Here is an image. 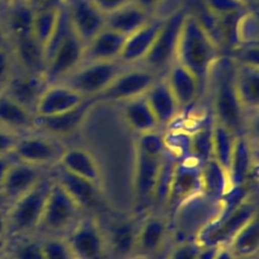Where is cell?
Wrapping results in <instances>:
<instances>
[{"instance_id":"obj_1","label":"cell","mask_w":259,"mask_h":259,"mask_svg":"<svg viewBox=\"0 0 259 259\" xmlns=\"http://www.w3.org/2000/svg\"><path fill=\"white\" fill-rule=\"evenodd\" d=\"M219 52L217 42L188 9L180 31L176 62L193 74L200 95L205 91L212 68L220 58Z\"/></svg>"},{"instance_id":"obj_2","label":"cell","mask_w":259,"mask_h":259,"mask_svg":"<svg viewBox=\"0 0 259 259\" xmlns=\"http://www.w3.org/2000/svg\"><path fill=\"white\" fill-rule=\"evenodd\" d=\"M236 62L232 57H221L215 62L212 70L215 71L214 115L215 120L223 123L236 135H242L244 108L239 100L236 86Z\"/></svg>"},{"instance_id":"obj_3","label":"cell","mask_w":259,"mask_h":259,"mask_svg":"<svg viewBox=\"0 0 259 259\" xmlns=\"http://www.w3.org/2000/svg\"><path fill=\"white\" fill-rule=\"evenodd\" d=\"M55 176L45 175L30 190L13 201L5 212L7 238L36 231Z\"/></svg>"},{"instance_id":"obj_4","label":"cell","mask_w":259,"mask_h":259,"mask_svg":"<svg viewBox=\"0 0 259 259\" xmlns=\"http://www.w3.org/2000/svg\"><path fill=\"white\" fill-rule=\"evenodd\" d=\"M81 211L79 205L55 178L36 231L57 236L72 229L80 220Z\"/></svg>"},{"instance_id":"obj_5","label":"cell","mask_w":259,"mask_h":259,"mask_svg":"<svg viewBox=\"0 0 259 259\" xmlns=\"http://www.w3.org/2000/svg\"><path fill=\"white\" fill-rule=\"evenodd\" d=\"M125 66L119 60L82 63L61 82L84 97H94L124 71Z\"/></svg>"},{"instance_id":"obj_6","label":"cell","mask_w":259,"mask_h":259,"mask_svg":"<svg viewBox=\"0 0 259 259\" xmlns=\"http://www.w3.org/2000/svg\"><path fill=\"white\" fill-rule=\"evenodd\" d=\"M187 11L183 7L164 20L151 50L141 62L144 68L159 74L167 71L176 61L180 31Z\"/></svg>"},{"instance_id":"obj_7","label":"cell","mask_w":259,"mask_h":259,"mask_svg":"<svg viewBox=\"0 0 259 259\" xmlns=\"http://www.w3.org/2000/svg\"><path fill=\"white\" fill-rule=\"evenodd\" d=\"M256 213V203L250 195L229 213L211 219L196 234L195 241L202 247L228 245L234 235Z\"/></svg>"},{"instance_id":"obj_8","label":"cell","mask_w":259,"mask_h":259,"mask_svg":"<svg viewBox=\"0 0 259 259\" xmlns=\"http://www.w3.org/2000/svg\"><path fill=\"white\" fill-rule=\"evenodd\" d=\"M67 240L76 259H105L108 252L106 236L93 217L80 219Z\"/></svg>"},{"instance_id":"obj_9","label":"cell","mask_w":259,"mask_h":259,"mask_svg":"<svg viewBox=\"0 0 259 259\" xmlns=\"http://www.w3.org/2000/svg\"><path fill=\"white\" fill-rule=\"evenodd\" d=\"M158 77V74L144 67L125 69L94 98L97 102L127 101L144 95Z\"/></svg>"},{"instance_id":"obj_10","label":"cell","mask_w":259,"mask_h":259,"mask_svg":"<svg viewBox=\"0 0 259 259\" xmlns=\"http://www.w3.org/2000/svg\"><path fill=\"white\" fill-rule=\"evenodd\" d=\"M65 149L50 136L19 137L13 150L14 159L31 165L47 167L58 164Z\"/></svg>"},{"instance_id":"obj_11","label":"cell","mask_w":259,"mask_h":259,"mask_svg":"<svg viewBox=\"0 0 259 259\" xmlns=\"http://www.w3.org/2000/svg\"><path fill=\"white\" fill-rule=\"evenodd\" d=\"M98 103L94 97H86L77 107L52 116H35V130L56 138L74 134L85 121L93 106Z\"/></svg>"},{"instance_id":"obj_12","label":"cell","mask_w":259,"mask_h":259,"mask_svg":"<svg viewBox=\"0 0 259 259\" xmlns=\"http://www.w3.org/2000/svg\"><path fill=\"white\" fill-rule=\"evenodd\" d=\"M84 44L76 35L74 30L65 38L48 62L45 79L48 84L62 81L82 63Z\"/></svg>"},{"instance_id":"obj_13","label":"cell","mask_w":259,"mask_h":259,"mask_svg":"<svg viewBox=\"0 0 259 259\" xmlns=\"http://www.w3.org/2000/svg\"><path fill=\"white\" fill-rule=\"evenodd\" d=\"M200 170L201 164L191 157L176 162L167 205L177 207L188 198L202 193Z\"/></svg>"},{"instance_id":"obj_14","label":"cell","mask_w":259,"mask_h":259,"mask_svg":"<svg viewBox=\"0 0 259 259\" xmlns=\"http://www.w3.org/2000/svg\"><path fill=\"white\" fill-rule=\"evenodd\" d=\"M65 5L72 28L84 46L105 26V15L92 0H67Z\"/></svg>"},{"instance_id":"obj_15","label":"cell","mask_w":259,"mask_h":259,"mask_svg":"<svg viewBox=\"0 0 259 259\" xmlns=\"http://www.w3.org/2000/svg\"><path fill=\"white\" fill-rule=\"evenodd\" d=\"M164 157H153L136 150L134 191L137 204L140 207L153 201Z\"/></svg>"},{"instance_id":"obj_16","label":"cell","mask_w":259,"mask_h":259,"mask_svg":"<svg viewBox=\"0 0 259 259\" xmlns=\"http://www.w3.org/2000/svg\"><path fill=\"white\" fill-rule=\"evenodd\" d=\"M86 97L68 85L57 82L49 84L34 108L35 116H52L77 107Z\"/></svg>"},{"instance_id":"obj_17","label":"cell","mask_w":259,"mask_h":259,"mask_svg":"<svg viewBox=\"0 0 259 259\" xmlns=\"http://www.w3.org/2000/svg\"><path fill=\"white\" fill-rule=\"evenodd\" d=\"M44 168L13 160L0 186L10 204L30 190L46 175Z\"/></svg>"},{"instance_id":"obj_18","label":"cell","mask_w":259,"mask_h":259,"mask_svg":"<svg viewBox=\"0 0 259 259\" xmlns=\"http://www.w3.org/2000/svg\"><path fill=\"white\" fill-rule=\"evenodd\" d=\"M56 180L64 187L82 211L97 209L102 203V188L96 184L70 173L59 166Z\"/></svg>"},{"instance_id":"obj_19","label":"cell","mask_w":259,"mask_h":259,"mask_svg":"<svg viewBox=\"0 0 259 259\" xmlns=\"http://www.w3.org/2000/svg\"><path fill=\"white\" fill-rule=\"evenodd\" d=\"M164 20L151 17L142 27L126 36L118 60L125 65L141 63L151 50Z\"/></svg>"},{"instance_id":"obj_20","label":"cell","mask_w":259,"mask_h":259,"mask_svg":"<svg viewBox=\"0 0 259 259\" xmlns=\"http://www.w3.org/2000/svg\"><path fill=\"white\" fill-rule=\"evenodd\" d=\"M144 95L160 125H167L177 117L180 107L165 76L158 77Z\"/></svg>"},{"instance_id":"obj_21","label":"cell","mask_w":259,"mask_h":259,"mask_svg":"<svg viewBox=\"0 0 259 259\" xmlns=\"http://www.w3.org/2000/svg\"><path fill=\"white\" fill-rule=\"evenodd\" d=\"M125 38L126 36L104 26L84 46L82 63L118 60Z\"/></svg>"},{"instance_id":"obj_22","label":"cell","mask_w":259,"mask_h":259,"mask_svg":"<svg viewBox=\"0 0 259 259\" xmlns=\"http://www.w3.org/2000/svg\"><path fill=\"white\" fill-rule=\"evenodd\" d=\"M166 72L165 78L180 110L190 107L200 96L198 83L193 74L176 61Z\"/></svg>"},{"instance_id":"obj_23","label":"cell","mask_w":259,"mask_h":259,"mask_svg":"<svg viewBox=\"0 0 259 259\" xmlns=\"http://www.w3.org/2000/svg\"><path fill=\"white\" fill-rule=\"evenodd\" d=\"M58 165L70 173L84 178L102 188L101 170L90 152L82 148L65 149Z\"/></svg>"},{"instance_id":"obj_24","label":"cell","mask_w":259,"mask_h":259,"mask_svg":"<svg viewBox=\"0 0 259 259\" xmlns=\"http://www.w3.org/2000/svg\"><path fill=\"white\" fill-rule=\"evenodd\" d=\"M0 126L20 135L35 130V115L6 94L0 95Z\"/></svg>"},{"instance_id":"obj_25","label":"cell","mask_w":259,"mask_h":259,"mask_svg":"<svg viewBox=\"0 0 259 259\" xmlns=\"http://www.w3.org/2000/svg\"><path fill=\"white\" fill-rule=\"evenodd\" d=\"M46 84L48 83L44 76L28 74L27 76L9 80L5 91L8 92L6 95L34 114L37 100L48 86H46Z\"/></svg>"},{"instance_id":"obj_26","label":"cell","mask_w":259,"mask_h":259,"mask_svg":"<svg viewBox=\"0 0 259 259\" xmlns=\"http://www.w3.org/2000/svg\"><path fill=\"white\" fill-rule=\"evenodd\" d=\"M253 158L251 141L244 135H238L228 169L231 187L246 184L249 173L257 163Z\"/></svg>"},{"instance_id":"obj_27","label":"cell","mask_w":259,"mask_h":259,"mask_svg":"<svg viewBox=\"0 0 259 259\" xmlns=\"http://www.w3.org/2000/svg\"><path fill=\"white\" fill-rule=\"evenodd\" d=\"M167 232L168 225L163 218L148 217L139 227L135 251L145 255L157 253L166 241Z\"/></svg>"},{"instance_id":"obj_28","label":"cell","mask_w":259,"mask_h":259,"mask_svg":"<svg viewBox=\"0 0 259 259\" xmlns=\"http://www.w3.org/2000/svg\"><path fill=\"white\" fill-rule=\"evenodd\" d=\"M151 14L131 2L121 8L105 15V27L124 36H128L142 27L151 18Z\"/></svg>"},{"instance_id":"obj_29","label":"cell","mask_w":259,"mask_h":259,"mask_svg":"<svg viewBox=\"0 0 259 259\" xmlns=\"http://www.w3.org/2000/svg\"><path fill=\"white\" fill-rule=\"evenodd\" d=\"M237 64V63H236ZM235 86L244 110H257L259 104V69L255 66L237 64Z\"/></svg>"},{"instance_id":"obj_30","label":"cell","mask_w":259,"mask_h":259,"mask_svg":"<svg viewBox=\"0 0 259 259\" xmlns=\"http://www.w3.org/2000/svg\"><path fill=\"white\" fill-rule=\"evenodd\" d=\"M123 116L127 125L137 134L143 135L158 131L160 124L145 95L124 101Z\"/></svg>"},{"instance_id":"obj_31","label":"cell","mask_w":259,"mask_h":259,"mask_svg":"<svg viewBox=\"0 0 259 259\" xmlns=\"http://www.w3.org/2000/svg\"><path fill=\"white\" fill-rule=\"evenodd\" d=\"M228 248L237 259L256 257L259 249L258 213L254 214L231 239Z\"/></svg>"},{"instance_id":"obj_32","label":"cell","mask_w":259,"mask_h":259,"mask_svg":"<svg viewBox=\"0 0 259 259\" xmlns=\"http://www.w3.org/2000/svg\"><path fill=\"white\" fill-rule=\"evenodd\" d=\"M200 176L202 193L212 200L219 201L231 188L228 172L212 157L201 164Z\"/></svg>"},{"instance_id":"obj_33","label":"cell","mask_w":259,"mask_h":259,"mask_svg":"<svg viewBox=\"0 0 259 259\" xmlns=\"http://www.w3.org/2000/svg\"><path fill=\"white\" fill-rule=\"evenodd\" d=\"M15 53L19 64L27 73L45 75L47 67L45 49L32 35L16 38Z\"/></svg>"},{"instance_id":"obj_34","label":"cell","mask_w":259,"mask_h":259,"mask_svg":"<svg viewBox=\"0 0 259 259\" xmlns=\"http://www.w3.org/2000/svg\"><path fill=\"white\" fill-rule=\"evenodd\" d=\"M236 135L232 130L214 119L212 123L211 152L212 158L228 172L233 155Z\"/></svg>"},{"instance_id":"obj_35","label":"cell","mask_w":259,"mask_h":259,"mask_svg":"<svg viewBox=\"0 0 259 259\" xmlns=\"http://www.w3.org/2000/svg\"><path fill=\"white\" fill-rule=\"evenodd\" d=\"M139 228L132 222H122L106 237L108 250L117 256H125L135 251Z\"/></svg>"},{"instance_id":"obj_36","label":"cell","mask_w":259,"mask_h":259,"mask_svg":"<svg viewBox=\"0 0 259 259\" xmlns=\"http://www.w3.org/2000/svg\"><path fill=\"white\" fill-rule=\"evenodd\" d=\"M60 7L57 9L34 12L31 35L44 47V49L55 30Z\"/></svg>"},{"instance_id":"obj_37","label":"cell","mask_w":259,"mask_h":259,"mask_svg":"<svg viewBox=\"0 0 259 259\" xmlns=\"http://www.w3.org/2000/svg\"><path fill=\"white\" fill-rule=\"evenodd\" d=\"M212 123L208 126H202L190 134V157L200 164H203L212 157Z\"/></svg>"},{"instance_id":"obj_38","label":"cell","mask_w":259,"mask_h":259,"mask_svg":"<svg viewBox=\"0 0 259 259\" xmlns=\"http://www.w3.org/2000/svg\"><path fill=\"white\" fill-rule=\"evenodd\" d=\"M34 11L25 2H19L12 10L9 24L10 29L16 38L31 35Z\"/></svg>"},{"instance_id":"obj_39","label":"cell","mask_w":259,"mask_h":259,"mask_svg":"<svg viewBox=\"0 0 259 259\" xmlns=\"http://www.w3.org/2000/svg\"><path fill=\"white\" fill-rule=\"evenodd\" d=\"M176 162L177 161L174 158H170L165 155L156 183L153 201H156L160 204L167 203Z\"/></svg>"},{"instance_id":"obj_40","label":"cell","mask_w":259,"mask_h":259,"mask_svg":"<svg viewBox=\"0 0 259 259\" xmlns=\"http://www.w3.org/2000/svg\"><path fill=\"white\" fill-rule=\"evenodd\" d=\"M44 259H76L67 240L62 237H51L41 242Z\"/></svg>"},{"instance_id":"obj_41","label":"cell","mask_w":259,"mask_h":259,"mask_svg":"<svg viewBox=\"0 0 259 259\" xmlns=\"http://www.w3.org/2000/svg\"><path fill=\"white\" fill-rule=\"evenodd\" d=\"M136 150L153 157H164L167 153L164 136L158 131L139 136Z\"/></svg>"},{"instance_id":"obj_42","label":"cell","mask_w":259,"mask_h":259,"mask_svg":"<svg viewBox=\"0 0 259 259\" xmlns=\"http://www.w3.org/2000/svg\"><path fill=\"white\" fill-rule=\"evenodd\" d=\"M11 259H44L41 242L36 240H24L7 249Z\"/></svg>"},{"instance_id":"obj_43","label":"cell","mask_w":259,"mask_h":259,"mask_svg":"<svg viewBox=\"0 0 259 259\" xmlns=\"http://www.w3.org/2000/svg\"><path fill=\"white\" fill-rule=\"evenodd\" d=\"M205 7L215 16L247 11L245 0H201Z\"/></svg>"},{"instance_id":"obj_44","label":"cell","mask_w":259,"mask_h":259,"mask_svg":"<svg viewBox=\"0 0 259 259\" xmlns=\"http://www.w3.org/2000/svg\"><path fill=\"white\" fill-rule=\"evenodd\" d=\"M202 246L194 241H181L169 253L167 259H199Z\"/></svg>"},{"instance_id":"obj_45","label":"cell","mask_w":259,"mask_h":259,"mask_svg":"<svg viewBox=\"0 0 259 259\" xmlns=\"http://www.w3.org/2000/svg\"><path fill=\"white\" fill-rule=\"evenodd\" d=\"M20 135L0 126V156L12 155Z\"/></svg>"},{"instance_id":"obj_46","label":"cell","mask_w":259,"mask_h":259,"mask_svg":"<svg viewBox=\"0 0 259 259\" xmlns=\"http://www.w3.org/2000/svg\"><path fill=\"white\" fill-rule=\"evenodd\" d=\"M92 1L104 15L109 14L132 2V0H92Z\"/></svg>"},{"instance_id":"obj_47","label":"cell","mask_w":259,"mask_h":259,"mask_svg":"<svg viewBox=\"0 0 259 259\" xmlns=\"http://www.w3.org/2000/svg\"><path fill=\"white\" fill-rule=\"evenodd\" d=\"M9 61L4 51L0 50V95L4 94L9 82Z\"/></svg>"},{"instance_id":"obj_48","label":"cell","mask_w":259,"mask_h":259,"mask_svg":"<svg viewBox=\"0 0 259 259\" xmlns=\"http://www.w3.org/2000/svg\"><path fill=\"white\" fill-rule=\"evenodd\" d=\"M61 2L62 0H31L27 4L34 12H37L48 9H57L61 6Z\"/></svg>"},{"instance_id":"obj_49","label":"cell","mask_w":259,"mask_h":259,"mask_svg":"<svg viewBox=\"0 0 259 259\" xmlns=\"http://www.w3.org/2000/svg\"><path fill=\"white\" fill-rule=\"evenodd\" d=\"M14 158L12 155L8 156H0V186L8 172L10 165L12 164Z\"/></svg>"},{"instance_id":"obj_50","label":"cell","mask_w":259,"mask_h":259,"mask_svg":"<svg viewBox=\"0 0 259 259\" xmlns=\"http://www.w3.org/2000/svg\"><path fill=\"white\" fill-rule=\"evenodd\" d=\"M161 0H132L133 3L138 5L139 7L143 8L144 10L148 11L150 14L154 10V8L159 4Z\"/></svg>"},{"instance_id":"obj_51","label":"cell","mask_w":259,"mask_h":259,"mask_svg":"<svg viewBox=\"0 0 259 259\" xmlns=\"http://www.w3.org/2000/svg\"><path fill=\"white\" fill-rule=\"evenodd\" d=\"M212 259H237L227 245L220 246Z\"/></svg>"},{"instance_id":"obj_52","label":"cell","mask_w":259,"mask_h":259,"mask_svg":"<svg viewBox=\"0 0 259 259\" xmlns=\"http://www.w3.org/2000/svg\"><path fill=\"white\" fill-rule=\"evenodd\" d=\"M9 206H10V202L8 201V199L5 197V195L0 189V212H6Z\"/></svg>"},{"instance_id":"obj_53","label":"cell","mask_w":259,"mask_h":259,"mask_svg":"<svg viewBox=\"0 0 259 259\" xmlns=\"http://www.w3.org/2000/svg\"><path fill=\"white\" fill-rule=\"evenodd\" d=\"M0 237H7L5 212H0Z\"/></svg>"},{"instance_id":"obj_54","label":"cell","mask_w":259,"mask_h":259,"mask_svg":"<svg viewBox=\"0 0 259 259\" xmlns=\"http://www.w3.org/2000/svg\"><path fill=\"white\" fill-rule=\"evenodd\" d=\"M9 246V238L0 237V255L4 254Z\"/></svg>"},{"instance_id":"obj_55","label":"cell","mask_w":259,"mask_h":259,"mask_svg":"<svg viewBox=\"0 0 259 259\" xmlns=\"http://www.w3.org/2000/svg\"><path fill=\"white\" fill-rule=\"evenodd\" d=\"M3 41H4V35H3V31H2V29L0 28V50L2 49Z\"/></svg>"},{"instance_id":"obj_56","label":"cell","mask_w":259,"mask_h":259,"mask_svg":"<svg viewBox=\"0 0 259 259\" xmlns=\"http://www.w3.org/2000/svg\"><path fill=\"white\" fill-rule=\"evenodd\" d=\"M0 259H11V257L7 254V251H6V253H4V254L0 257Z\"/></svg>"},{"instance_id":"obj_57","label":"cell","mask_w":259,"mask_h":259,"mask_svg":"<svg viewBox=\"0 0 259 259\" xmlns=\"http://www.w3.org/2000/svg\"><path fill=\"white\" fill-rule=\"evenodd\" d=\"M19 2H25V3H28V2H30L31 0H18Z\"/></svg>"},{"instance_id":"obj_58","label":"cell","mask_w":259,"mask_h":259,"mask_svg":"<svg viewBox=\"0 0 259 259\" xmlns=\"http://www.w3.org/2000/svg\"><path fill=\"white\" fill-rule=\"evenodd\" d=\"M251 259H257V256H256V257H253V258H251Z\"/></svg>"}]
</instances>
